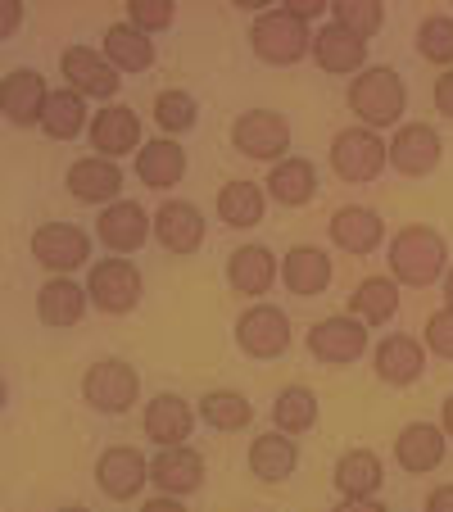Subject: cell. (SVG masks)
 Instances as JSON below:
<instances>
[{
	"mask_svg": "<svg viewBox=\"0 0 453 512\" xmlns=\"http://www.w3.org/2000/svg\"><path fill=\"white\" fill-rule=\"evenodd\" d=\"M331 23H340L354 37H376L386 23V5L381 0H331Z\"/></svg>",
	"mask_w": 453,
	"mask_h": 512,
	"instance_id": "cell-38",
	"label": "cell"
},
{
	"mask_svg": "<svg viewBox=\"0 0 453 512\" xmlns=\"http://www.w3.org/2000/svg\"><path fill=\"white\" fill-rule=\"evenodd\" d=\"M318 395H313L309 386H286L277 395V404H272V422H277V431L286 435H304L318 426Z\"/></svg>",
	"mask_w": 453,
	"mask_h": 512,
	"instance_id": "cell-37",
	"label": "cell"
},
{
	"mask_svg": "<svg viewBox=\"0 0 453 512\" xmlns=\"http://www.w3.org/2000/svg\"><path fill=\"white\" fill-rule=\"evenodd\" d=\"M46 105H50V91L37 68H10V73H5L0 109H5V118H10L14 127H41Z\"/></svg>",
	"mask_w": 453,
	"mask_h": 512,
	"instance_id": "cell-16",
	"label": "cell"
},
{
	"mask_svg": "<svg viewBox=\"0 0 453 512\" xmlns=\"http://www.w3.org/2000/svg\"><path fill=\"white\" fill-rule=\"evenodd\" d=\"M173 19H177L173 0H132V5H127V23H132V28H141L145 37H155V32L173 28Z\"/></svg>",
	"mask_w": 453,
	"mask_h": 512,
	"instance_id": "cell-41",
	"label": "cell"
},
{
	"mask_svg": "<svg viewBox=\"0 0 453 512\" xmlns=\"http://www.w3.org/2000/svg\"><path fill=\"white\" fill-rule=\"evenodd\" d=\"M136 395H141V377L123 358H96L82 377V399L105 417H123L136 404Z\"/></svg>",
	"mask_w": 453,
	"mask_h": 512,
	"instance_id": "cell-5",
	"label": "cell"
},
{
	"mask_svg": "<svg viewBox=\"0 0 453 512\" xmlns=\"http://www.w3.org/2000/svg\"><path fill=\"white\" fill-rule=\"evenodd\" d=\"M87 136L100 159H123V155H132V150H141V118L127 105H109L91 118Z\"/></svg>",
	"mask_w": 453,
	"mask_h": 512,
	"instance_id": "cell-20",
	"label": "cell"
},
{
	"mask_svg": "<svg viewBox=\"0 0 453 512\" xmlns=\"http://www.w3.org/2000/svg\"><path fill=\"white\" fill-rule=\"evenodd\" d=\"M331 277H336L331 254L318 250V245H295V250L281 259V286H286L290 295H299V300L322 295V290L331 286Z\"/></svg>",
	"mask_w": 453,
	"mask_h": 512,
	"instance_id": "cell-21",
	"label": "cell"
},
{
	"mask_svg": "<svg viewBox=\"0 0 453 512\" xmlns=\"http://www.w3.org/2000/svg\"><path fill=\"white\" fill-rule=\"evenodd\" d=\"M349 109H354V118L363 127H372V132H381V127H395L399 118H404L408 109V87L404 78H399L390 64H372L363 68L354 82H349Z\"/></svg>",
	"mask_w": 453,
	"mask_h": 512,
	"instance_id": "cell-1",
	"label": "cell"
},
{
	"mask_svg": "<svg viewBox=\"0 0 453 512\" xmlns=\"http://www.w3.org/2000/svg\"><path fill=\"white\" fill-rule=\"evenodd\" d=\"M331 512H390L386 503H376V499H340Z\"/></svg>",
	"mask_w": 453,
	"mask_h": 512,
	"instance_id": "cell-47",
	"label": "cell"
},
{
	"mask_svg": "<svg viewBox=\"0 0 453 512\" xmlns=\"http://www.w3.org/2000/svg\"><path fill=\"white\" fill-rule=\"evenodd\" d=\"M59 512H91V508H78V503H73V508H59Z\"/></svg>",
	"mask_w": 453,
	"mask_h": 512,
	"instance_id": "cell-51",
	"label": "cell"
},
{
	"mask_svg": "<svg viewBox=\"0 0 453 512\" xmlns=\"http://www.w3.org/2000/svg\"><path fill=\"white\" fill-rule=\"evenodd\" d=\"M195 408L186 404L182 395H173V390H164V395H155L150 404H145V413H141V431H145V440L150 445H159V449H177V445H186L191 440V431H195Z\"/></svg>",
	"mask_w": 453,
	"mask_h": 512,
	"instance_id": "cell-13",
	"label": "cell"
},
{
	"mask_svg": "<svg viewBox=\"0 0 453 512\" xmlns=\"http://www.w3.org/2000/svg\"><path fill=\"white\" fill-rule=\"evenodd\" d=\"M435 109H440L444 118H453V68H444L440 78H435V91H431Z\"/></svg>",
	"mask_w": 453,
	"mask_h": 512,
	"instance_id": "cell-43",
	"label": "cell"
},
{
	"mask_svg": "<svg viewBox=\"0 0 453 512\" xmlns=\"http://www.w3.org/2000/svg\"><path fill=\"white\" fill-rule=\"evenodd\" d=\"M440 426H444V435L453 440V395L444 399V413H440Z\"/></svg>",
	"mask_w": 453,
	"mask_h": 512,
	"instance_id": "cell-49",
	"label": "cell"
},
{
	"mask_svg": "<svg viewBox=\"0 0 453 512\" xmlns=\"http://www.w3.org/2000/svg\"><path fill=\"white\" fill-rule=\"evenodd\" d=\"M59 68H64V82L78 91L82 100H114L118 87H123L118 68L91 46H68L64 55H59Z\"/></svg>",
	"mask_w": 453,
	"mask_h": 512,
	"instance_id": "cell-12",
	"label": "cell"
},
{
	"mask_svg": "<svg viewBox=\"0 0 453 512\" xmlns=\"http://www.w3.org/2000/svg\"><path fill=\"white\" fill-rule=\"evenodd\" d=\"M263 213H268V195H263L259 182H227L218 191V218H222V227L250 232V227L263 223Z\"/></svg>",
	"mask_w": 453,
	"mask_h": 512,
	"instance_id": "cell-34",
	"label": "cell"
},
{
	"mask_svg": "<svg viewBox=\"0 0 453 512\" xmlns=\"http://www.w3.org/2000/svg\"><path fill=\"white\" fill-rule=\"evenodd\" d=\"M141 290H145V281L132 259H100V263H91V272H87L91 304H96L100 313H114V318H123V313H132L136 304H141Z\"/></svg>",
	"mask_w": 453,
	"mask_h": 512,
	"instance_id": "cell-6",
	"label": "cell"
},
{
	"mask_svg": "<svg viewBox=\"0 0 453 512\" xmlns=\"http://www.w3.org/2000/svg\"><path fill=\"white\" fill-rule=\"evenodd\" d=\"M444 449H449V435L444 426H431V422H408L395 440V463L413 476H426L444 463Z\"/></svg>",
	"mask_w": 453,
	"mask_h": 512,
	"instance_id": "cell-22",
	"label": "cell"
},
{
	"mask_svg": "<svg viewBox=\"0 0 453 512\" xmlns=\"http://www.w3.org/2000/svg\"><path fill=\"white\" fill-rule=\"evenodd\" d=\"M336 490L345 499H376V490L386 485V467L372 449H349V454L336 458V472H331Z\"/></svg>",
	"mask_w": 453,
	"mask_h": 512,
	"instance_id": "cell-30",
	"label": "cell"
},
{
	"mask_svg": "<svg viewBox=\"0 0 453 512\" xmlns=\"http://www.w3.org/2000/svg\"><path fill=\"white\" fill-rule=\"evenodd\" d=\"M200 422L209 431H245L254 422V404L241 390H209L200 399Z\"/></svg>",
	"mask_w": 453,
	"mask_h": 512,
	"instance_id": "cell-36",
	"label": "cell"
},
{
	"mask_svg": "<svg viewBox=\"0 0 453 512\" xmlns=\"http://www.w3.org/2000/svg\"><path fill=\"white\" fill-rule=\"evenodd\" d=\"M417 55L426 64H440V68H453V19L449 14H426L417 23Z\"/></svg>",
	"mask_w": 453,
	"mask_h": 512,
	"instance_id": "cell-39",
	"label": "cell"
},
{
	"mask_svg": "<svg viewBox=\"0 0 453 512\" xmlns=\"http://www.w3.org/2000/svg\"><path fill=\"white\" fill-rule=\"evenodd\" d=\"M390 164V145L381 141V132L372 127H345V132L331 141V168H336L340 182H376Z\"/></svg>",
	"mask_w": 453,
	"mask_h": 512,
	"instance_id": "cell-4",
	"label": "cell"
},
{
	"mask_svg": "<svg viewBox=\"0 0 453 512\" xmlns=\"http://www.w3.org/2000/svg\"><path fill=\"white\" fill-rule=\"evenodd\" d=\"M155 232V213H145L136 200H118L109 209H100V223H96V236L105 250L114 254H136Z\"/></svg>",
	"mask_w": 453,
	"mask_h": 512,
	"instance_id": "cell-15",
	"label": "cell"
},
{
	"mask_svg": "<svg viewBox=\"0 0 453 512\" xmlns=\"http://www.w3.org/2000/svg\"><path fill=\"white\" fill-rule=\"evenodd\" d=\"M309 354L327 368H349L367 354V322H358L354 313H336L309 327Z\"/></svg>",
	"mask_w": 453,
	"mask_h": 512,
	"instance_id": "cell-8",
	"label": "cell"
},
{
	"mask_svg": "<svg viewBox=\"0 0 453 512\" xmlns=\"http://www.w3.org/2000/svg\"><path fill=\"white\" fill-rule=\"evenodd\" d=\"M141 512H186V503L173 499V494H159V499H145Z\"/></svg>",
	"mask_w": 453,
	"mask_h": 512,
	"instance_id": "cell-48",
	"label": "cell"
},
{
	"mask_svg": "<svg viewBox=\"0 0 453 512\" xmlns=\"http://www.w3.org/2000/svg\"><path fill=\"white\" fill-rule=\"evenodd\" d=\"M145 481H150V458H145L141 449L109 445L105 454L96 458V485L105 499H114V503L136 499V494L145 490Z\"/></svg>",
	"mask_w": 453,
	"mask_h": 512,
	"instance_id": "cell-11",
	"label": "cell"
},
{
	"mask_svg": "<svg viewBox=\"0 0 453 512\" xmlns=\"http://www.w3.org/2000/svg\"><path fill=\"white\" fill-rule=\"evenodd\" d=\"M150 481L159 485V494H173V499L195 494L204 485V458L195 454L191 445L159 449V454L150 458Z\"/></svg>",
	"mask_w": 453,
	"mask_h": 512,
	"instance_id": "cell-24",
	"label": "cell"
},
{
	"mask_svg": "<svg viewBox=\"0 0 453 512\" xmlns=\"http://www.w3.org/2000/svg\"><path fill=\"white\" fill-rule=\"evenodd\" d=\"M331 241H336V250L354 254V259H363V254H376L381 250V241H386V223H381V213L376 209H363V204H345V209L331 213L327 223Z\"/></svg>",
	"mask_w": 453,
	"mask_h": 512,
	"instance_id": "cell-18",
	"label": "cell"
},
{
	"mask_svg": "<svg viewBox=\"0 0 453 512\" xmlns=\"http://www.w3.org/2000/svg\"><path fill=\"white\" fill-rule=\"evenodd\" d=\"M277 254L268 245H241L227 259V281H232L236 295H268L272 281H277Z\"/></svg>",
	"mask_w": 453,
	"mask_h": 512,
	"instance_id": "cell-29",
	"label": "cell"
},
{
	"mask_svg": "<svg viewBox=\"0 0 453 512\" xmlns=\"http://www.w3.org/2000/svg\"><path fill=\"white\" fill-rule=\"evenodd\" d=\"M136 177L150 191H168L186 177V150L173 141V136H159V141H145L136 150Z\"/></svg>",
	"mask_w": 453,
	"mask_h": 512,
	"instance_id": "cell-27",
	"label": "cell"
},
{
	"mask_svg": "<svg viewBox=\"0 0 453 512\" xmlns=\"http://www.w3.org/2000/svg\"><path fill=\"white\" fill-rule=\"evenodd\" d=\"M372 368H376V377L386 381V386H413V381L426 372L422 340H413V336H386L381 345H376V354H372Z\"/></svg>",
	"mask_w": 453,
	"mask_h": 512,
	"instance_id": "cell-26",
	"label": "cell"
},
{
	"mask_svg": "<svg viewBox=\"0 0 453 512\" xmlns=\"http://www.w3.org/2000/svg\"><path fill=\"white\" fill-rule=\"evenodd\" d=\"M19 23H23V5L19 0H5V5H0V37L10 41L14 32H19Z\"/></svg>",
	"mask_w": 453,
	"mask_h": 512,
	"instance_id": "cell-44",
	"label": "cell"
},
{
	"mask_svg": "<svg viewBox=\"0 0 453 512\" xmlns=\"http://www.w3.org/2000/svg\"><path fill=\"white\" fill-rule=\"evenodd\" d=\"M155 241L177 259L195 254L204 245V213L191 200H164L155 209Z\"/></svg>",
	"mask_w": 453,
	"mask_h": 512,
	"instance_id": "cell-17",
	"label": "cell"
},
{
	"mask_svg": "<svg viewBox=\"0 0 453 512\" xmlns=\"http://www.w3.org/2000/svg\"><path fill=\"white\" fill-rule=\"evenodd\" d=\"M236 345L245 358H281L290 349V318L277 304H250L236 318Z\"/></svg>",
	"mask_w": 453,
	"mask_h": 512,
	"instance_id": "cell-9",
	"label": "cell"
},
{
	"mask_svg": "<svg viewBox=\"0 0 453 512\" xmlns=\"http://www.w3.org/2000/svg\"><path fill=\"white\" fill-rule=\"evenodd\" d=\"M426 512H453V485H435L426 494Z\"/></svg>",
	"mask_w": 453,
	"mask_h": 512,
	"instance_id": "cell-46",
	"label": "cell"
},
{
	"mask_svg": "<svg viewBox=\"0 0 453 512\" xmlns=\"http://www.w3.org/2000/svg\"><path fill=\"white\" fill-rule=\"evenodd\" d=\"M444 141L431 123H404L395 136H390V168L404 177H426L440 168Z\"/></svg>",
	"mask_w": 453,
	"mask_h": 512,
	"instance_id": "cell-14",
	"label": "cell"
},
{
	"mask_svg": "<svg viewBox=\"0 0 453 512\" xmlns=\"http://www.w3.org/2000/svg\"><path fill=\"white\" fill-rule=\"evenodd\" d=\"M87 304H91L87 286H78L73 277H50L46 286L37 290V318L55 331L78 327V322L87 318Z\"/></svg>",
	"mask_w": 453,
	"mask_h": 512,
	"instance_id": "cell-23",
	"label": "cell"
},
{
	"mask_svg": "<svg viewBox=\"0 0 453 512\" xmlns=\"http://www.w3.org/2000/svg\"><path fill=\"white\" fill-rule=\"evenodd\" d=\"M286 10L295 14L299 23H313L322 10H331V5H327V0H286Z\"/></svg>",
	"mask_w": 453,
	"mask_h": 512,
	"instance_id": "cell-45",
	"label": "cell"
},
{
	"mask_svg": "<svg viewBox=\"0 0 453 512\" xmlns=\"http://www.w3.org/2000/svg\"><path fill=\"white\" fill-rule=\"evenodd\" d=\"M41 132H46L50 141H73V136L91 132L87 100H82L73 87L50 91V105H46V118H41Z\"/></svg>",
	"mask_w": 453,
	"mask_h": 512,
	"instance_id": "cell-35",
	"label": "cell"
},
{
	"mask_svg": "<svg viewBox=\"0 0 453 512\" xmlns=\"http://www.w3.org/2000/svg\"><path fill=\"white\" fill-rule=\"evenodd\" d=\"M250 46L263 64L286 68V64H299L304 55H313V32H309V23H299L295 14L281 5V10H268L254 19Z\"/></svg>",
	"mask_w": 453,
	"mask_h": 512,
	"instance_id": "cell-3",
	"label": "cell"
},
{
	"mask_svg": "<svg viewBox=\"0 0 453 512\" xmlns=\"http://www.w3.org/2000/svg\"><path fill=\"white\" fill-rule=\"evenodd\" d=\"M313 59H318L322 73H336V78L354 73L358 78L367 64V41L345 32L340 23H327V28H318V37H313Z\"/></svg>",
	"mask_w": 453,
	"mask_h": 512,
	"instance_id": "cell-25",
	"label": "cell"
},
{
	"mask_svg": "<svg viewBox=\"0 0 453 512\" xmlns=\"http://www.w3.org/2000/svg\"><path fill=\"white\" fill-rule=\"evenodd\" d=\"M444 304H449V309H453V268L444 272Z\"/></svg>",
	"mask_w": 453,
	"mask_h": 512,
	"instance_id": "cell-50",
	"label": "cell"
},
{
	"mask_svg": "<svg viewBox=\"0 0 453 512\" xmlns=\"http://www.w3.org/2000/svg\"><path fill=\"white\" fill-rule=\"evenodd\" d=\"M68 195L82 204H118V191H123V168L118 159H100V155H87V159H73L64 177Z\"/></svg>",
	"mask_w": 453,
	"mask_h": 512,
	"instance_id": "cell-19",
	"label": "cell"
},
{
	"mask_svg": "<svg viewBox=\"0 0 453 512\" xmlns=\"http://www.w3.org/2000/svg\"><path fill=\"white\" fill-rule=\"evenodd\" d=\"M32 259L50 268L55 277H68L73 268L91 259V236L78 223H41L32 232Z\"/></svg>",
	"mask_w": 453,
	"mask_h": 512,
	"instance_id": "cell-10",
	"label": "cell"
},
{
	"mask_svg": "<svg viewBox=\"0 0 453 512\" xmlns=\"http://www.w3.org/2000/svg\"><path fill=\"white\" fill-rule=\"evenodd\" d=\"M426 349H431L435 358H453V309L449 304L426 318Z\"/></svg>",
	"mask_w": 453,
	"mask_h": 512,
	"instance_id": "cell-42",
	"label": "cell"
},
{
	"mask_svg": "<svg viewBox=\"0 0 453 512\" xmlns=\"http://www.w3.org/2000/svg\"><path fill=\"white\" fill-rule=\"evenodd\" d=\"M299 467V445L286 431H263L250 440V472L259 476L263 485H281L290 481Z\"/></svg>",
	"mask_w": 453,
	"mask_h": 512,
	"instance_id": "cell-28",
	"label": "cell"
},
{
	"mask_svg": "<svg viewBox=\"0 0 453 512\" xmlns=\"http://www.w3.org/2000/svg\"><path fill=\"white\" fill-rule=\"evenodd\" d=\"M155 123L164 127L168 136H182V132H191L195 123H200V105H195V96L191 91H159L155 96Z\"/></svg>",
	"mask_w": 453,
	"mask_h": 512,
	"instance_id": "cell-40",
	"label": "cell"
},
{
	"mask_svg": "<svg viewBox=\"0 0 453 512\" xmlns=\"http://www.w3.org/2000/svg\"><path fill=\"white\" fill-rule=\"evenodd\" d=\"M449 272V245L435 227H404L390 241V277L399 286H431V281H444Z\"/></svg>",
	"mask_w": 453,
	"mask_h": 512,
	"instance_id": "cell-2",
	"label": "cell"
},
{
	"mask_svg": "<svg viewBox=\"0 0 453 512\" xmlns=\"http://www.w3.org/2000/svg\"><path fill=\"white\" fill-rule=\"evenodd\" d=\"M105 59L118 68V73H145L155 64V41L145 37L132 23H109L105 28Z\"/></svg>",
	"mask_w": 453,
	"mask_h": 512,
	"instance_id": "cell-33",
	"label": "cell"
},
{
	"mask_svg": "<svg viewBox=\"0 0 453 512\" xmlns=\"http://www.w3.org/2000/svg\"><path fill=\"white\" fill-rule=\"evenodd\" d=\"M349 313L367 327H386L399 313V281L395 277H363L349 290Z\"/></svg>",
	"mask_w": 453,
	"mask_h": 512,
	"instance_id": "cell-32",
	"label": "cell"
},
{
	"mask_svg": "<svg viewBox=\"0 0 453 512\" xmlns=\"http://www.w3.org/2000/svg\"><path fill=\"white\" fill-rule=\"evenodd\" d=\"M263 186H268V195L281 204V209H299V204H309L313 195H318V168H313L309 159L286 155L281 164H272V173Z\"/></svg>",
	"mask_w": 453,
	"mask_h": 512,
	"instance_id": "cell-31",
	"label": "cell"
},
{
	"mask_svg": "<svg viewBox=\"0 0 453 512\" xmlns=\"http://www.w3.org/2000/svg\"><path fill=\"white\" fill-rule=\"evenodd\" d=\"M232 145L245 159H263V164H281L290 150V123L277 109H250L232 123Z\"/></svg>",
	"mask_w": 453,
	"mask_h": 512,
	"instance_id": "cell-7",
	"label": "cell"
}]
</instances>
